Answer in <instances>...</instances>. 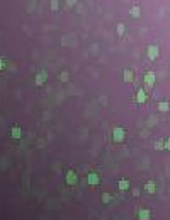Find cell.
Instances as JSON below:
<instances>
[{"label":"cell","instance_id":"obj_1","mask_svg":"<svg viewBox=\"0 0 170 220\" xmlns=\"http://www.w3.org/2000/svg\"><path fill=\"white\" fill-rule=\"evenodd\" d=\"M124 138H126V130L121 128V126H116L112 130V140L116 143H121V142H124Z\"/></svg>","mask_w":170,"mask_h":220},{"label":"cell","instance_id":"obj_2","mask_svg":"<svg viewBox=\"0 0 170 220\" xmlns=\"http://www.w3.org/2000/svg\"><path fill=\"white\" fill-rule=\"evenodd\" d=\"M146 53H148V58H150V60H156L160 56L158 44H150V46H148V50H146Z\"/></svg>","mask_w":170,"mask_h":220},{"label":"cell","instance_id":"obj_3","mask_svg":"<svg viewBox=\"0 0 170 220\" xmlns=\"http://www.w3.org/2000/svg\"><path fill=\"white\" fill-rule=\"evenodd\" d=\"M136 218L138 220H152V212L146 208H138L136 210Z\"/></svg>","mask_w":170,"mask_h":220},{"label":"cell","instance_id":"obj_4","mask_svg":"<svg viewBox=\"0 0 170 220\" xmlns=\"http://www.w3.org/2000/svg\"><path fill=\"white\" fill-rule=\"evenodd\" d=\"M65 183L68 184V186H73V184L78 183V176L75 171H68L67 173V179H65Z\"/></svg>","mask_w":170,"mask_h":220},{"label":"cell","instance_id":"obj_5","mask_svg":"<svg viewBox=\"0 0 170 220\" xmlns=\"http://www.w3.org/2000/svg\"><path fill=\"white\" fill-rule=\"evenodd\" d=\"M145 84H146L148 87H153V84H155V73H153V72H146V73H145Z\"/></svg>","mask_w":170,"mask_h":220},{"label":"cell","instance_id":"obj_6","mask_svg":"<svg viewBox=\"0 0 170 220\" xmlns=\"http://www.w3.org/2000/svg\"><path fill=\"white\" fill-rule=\"evenodd\" d=\"M46 79H48V73H46L44 70H41V72L36 75V85H43L46 82Z\"/></svg>","mask_w":170,"mask_h":220},{"label":"cell","instance_id":"obj_7","mask_svg":"<svg viewBox=\"0 0 170 220\" xmlns=\"http://www.w3.org/2000/svg\"><path fill=\"white\" fill-rule=\"evenodd\" d=\"M136 101L140 104H143L145 101H146V92H145V89H138V92H136Z\"/></svg>","mask_w":170,"mask_h":220},{"label":"cell","instance_id":"obj_8","mask_svg":"<svg viewBox=\"0 0 170 220\" xmlns=\"http://www.w3.org/2000/svg\"><path fill=\"white\" fill-rule=\"evenodd\" d=\"M99 183H100L99 174H97V173H90V174H89V184H92V186H97Z\"/></svg>","mask_w":170,"mask_h":220},{"label":"cell","instance_id":"obj_9","mask_svg":"<svg viewBox=\"0 0 170 220\" xmlns=\"http://www.w3.org/2000/svg\"><path fill=\"white\" fill-rule=\"evenodd\" d=\"M155 189H156V186H155L153 181H148V183L145 184V191H146L148 194H153V193H155Z\"/></svg>","mask_w":170,"mask_h":220},{"label":"cell","instance_id":"obj_10","mask_svg":"<svg viewBox=\"0 0 170 220\" xmlns=\"http://www.w3.org/2000/svg\"><path fill=\"white\" fill-rule=\"evenodd\" d=\"M129 15L133 19H138L141 15V9H140V5H134V7H131V10H129Z\"/></svg>","mask_w":170,"mask_h":220},{"label":"cell","instance_id":"obj_11","mask_svg":"<svg viewBox=\"0 0 170 220\" xmlns=\"http://www.w3.org/2000/svg\"><path fill=\"white\" fill-rule=\"evenodd\" d=\"M122 79H124V82H133V79H134L133 70H124V73H122Z\"/></svg>","mask_w":170,"mask_h":220},{"label":"cell","instance_id":"obj_12","mask_svg":"<svg viewBox=\"0 0 170 220\" xmlns=\"http://www.w3.org/2000/svg\"><path fill=\"white\" fill-rule=\"evenodd\" d=\"M158 111H162V113H167V111H168V103H165V101L158 103Z\"/></svg>","mask_w":170,"mask_h":220},{"label":"cell","instance_id":"obj_13","mask_svg":"<svg viewBox=\"0 0 170 220\" xmlns=\"http://www.w3.org/2000/svg\"><path fill=\"white\" fill-rule=\"evenodd\" d=\"M10 133H12V138H21V130H19L17 126H14Z\"/></svg>","mask_w":170,"mask_h":220},{"label":"cell","instance_id":"obj_14","mask_svg":"<svg viewBox=\"0 0 170 220\" xmlns=\"http://www.w3.org/2000/svg\"><path fill=\"white\" fill-rule=\"evenodd\" d=\"M128 186H129V184H128V181H124V179L119 181V189H128Z\"/></svg>","mask_w":170,"mask_h":220},{"label":"cell","instance_id":"obj_15","mask_svg":"<svg viewBox=\"0 0 170 220\" xmlns=\"http://www.w3.org/2000/svg\"><path fill=\"white\" fill-rule=\"evenodd\" d=\"M60 79H61V82H67L68 79H70V75H68V72L65 70V72H61V75H60Z\"/></svg>","mask_w":170,"mask_h":220},{"label":"cell","instance_id":"obj_16","mask_svg":"<svg viewBox=\"0 0 170 220\" xmlns=\"http://www.w3.org/2000/svg\"><path fill=\"white\" fill-rule=\"evenodd\" d=\"M58 9H60L58 0H51V10H58Z\"/></svg>","mask_w":170,"mask_h":220},{"label":"cell","instance_id":"obj_17","mask_svg":"<svg viewBox=\"0 0 170 220\" xmlns=\"http://www.w3.org/2000/svg\"><path fill=\"white\" fill-rule=\"evenodd\" d=\"M118 33H119V36L124 34V24H118Z\"/></svg>","mask_w":170,"mask_h":220},{"label":"cell","instance_id":"obj_18","mask_svg":"<svg viewBox=\"0 0 170 220\" xmlns=\"http://www.w3.org/2000/svg\"><path fill=\"white\" fill-rule=\"evenodd\" d=\"M77 4V0H67V5H75Z\"/></svg>","mask_w":170,"mask_h":220},{"label":"cell","instance_id":"obj_19","mask_svg":"<svg viewBox=\"0 0 170 220\" xmlns=\"http://www.w3.org/2000/svg\"><path fill=\"white\" fill-rule=\"evenodd\" d=\"M165 149H167V150H170V138L165 142Z\"/></svg>","mask_w":170,"mask_h":220},{"label":"cell","instance_id":"obj_20","mask_svg":"<svg viewBox=\"0 0 170 220\" xmlns=\"http://www.w3.org/2000/svg\"><path fill=\"white\" fill-rule=\"evenodd\" d=\"M104 202H111V196H109V194H104Z\"/></svg>","mask_w":170,"mask_h":220},{"label":"cell","instance_id":"obj_21","mask_svg":"<svg viewBox=\"0 0 170 220\" xmlns=\"http://www.w3.org/2000/svg\"><path fill=\"white\" fill-rule=\"evenodd\" d=\"M4 67H5V62H4V60H2V58H0V70L4 68Z\"/></svg>","mask_w":170,"mask_h":220}]
</instances>
